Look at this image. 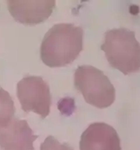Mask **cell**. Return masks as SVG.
Segmentation results:
<instances>
[{
	"label": "cell",
	"mask_w": 140,
	"mask_h": 150,
	"mask_svg": "<svg viewBox=\"0 0 140 150\" xmlns=\"http://www.w3.org/2000/svg\"><path fill=\"white\" fill-rule=\"evenodd\" d=\"M84 31L72 23H58L43 37L40 58L51 68L63 67L72 63L83 50Z\"/></svg>",
	"instance_id": "obj_1"
},
{
	"label": "cell",
	"mask_w": 140,
	"mask_h": 150,
	"mask_svg": "<svg viewBox=\"0 0 140 150\" xmlns=\"http://www.w3.org/2000/svg\"><path fill=\"white\" fill-rule=\"evenodd\" d=\"M101 49L111 67L124 75L140 71V44L134 31L125 27L108 30Z\"/></svg>",
	"instance_id": "obj_2"
},
{
	"label": "cell",
	"mask_w": 140,
	"mask_h": 150,
	"mask_svg": "<svg viewBox=\"0 0 140 150\" xmlns=\"http://www.w3.org/2000/svg\"><path fill=\"white\" fill-rule=\"evenodd\" d=\"M74 86L85 101L95 108H108L116 100V89L102 70L91 65L78 66L74 72Z\"/></svg>",
	"instance_id": "obj_3"
},
{
	"label": "cell",
	"mask_w": 140,
	"mask_h": 150,
	"mask_svg": "<svg viewBox=\"0 0 140 150\" xmlns=\"http://www.w3.org/2000/svg\"><path fill=\"white\" fill-rule=\"evenodd\" d=\"M17 97L25 112L39 114L41 118L48 116L51 105L49 85L40 76H26L17 83Z\"/></svg>",
	"instance_id": "obj_4"
},
{
	"label": "cell",
	"mask_w": 140,
	"mask_h": 150,
	"mask_svg": "<svg viewBox=\"0 0 140 150\" xmlns=\"http://www.w3.org/2000/svg\"><path fill=\"white\" fill-rule=\"evenodd\" d=\"M7 6L17 22L36 25L49 18L56 6L54 0H9Z\"/></svg>",
	"instance_id": "obj_5"
},
{
	"label": "cell",
	"mask_w": 140,
	"mask_h": 150,
	"mask_svg": "<svg viewBox=\"0 0 140 150\" xmlns=\"http://www.w3.org/2000/svg\"><path fill=\"white\" fill-rule=\"evenodd\" d=\"M37 138L26 120L13 117L6 126L0 128V149L34 150V142Z\"/></svg>",
	"instance_id": "obj_6"
},
{
	"label": "cell",
	"mask_w": 140,
	"mask_h": 150,
	"mask_svg": "<svg viewBox=\"0 0 140 150\" xmlns=\"http://www.w3.org/2000/svg\"><path fill=\"white\" fill-rule=\"evenodd\" d=\"M80 150H122L120 138L108 124L93 123L81 134Z\"/></svg>",
	"instance_id": "obj_7"
},
{
	"label": "cell",
	"mask_w": 140,
	"mask_h": 150,
	"mask_svg": "<svg viewBox=\"0 0 140 150\" xmlns=\"http://www.w3.org/2000/svg\"><path fill=\"white\" fill-rule=\"evenodd\" d=\"M14 101L6 90L0 87V128L6 126L14 117Z\"/></svg>",
	"instance_id": "obj_8"
},
{
	"label": "cell",
	"mask_w": 140,
	"mask_h": 150,
	"mask_svg": "<svg viewBox=\"0 0 140 150\" xmlns=\"http://www.w3.org/2000/svg\"><path fill=\"white\" fill-rule=\"evenodd\" d=\"M40 150H74L69 144L60 143L53 136L49 135L40 146Z\"/></svg>",
	"instance_id": "obj_9"
}]
</instances>
